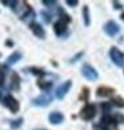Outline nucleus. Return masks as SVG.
Wrapping results in <instances>:
<instances>
[{"instance_id":"nucleus-14","label":"nucleus","mask_w":124,"mask_h":130,"mask_svg":"<svg viewBox=\"0 0 124 130\" xmlns=\"http://www.w3.org/2000/svg\"><path fill=\"white\" fill-rule=\"evenodd\" d=\"M38 86L40 88L41 90L47 92V90H49V89H51V86H52V82H51V81H44V80H39V81H38Z\"/></svg>"},{"instance_id":"nucleus-9","label":"nucleus","mask_w":124,"mask_h":130,"mask_svg":"<svg viewBox=\"0 0 124 130\" xmlns=\"http://www.w3.org/2000/svg\"><path fill=\"white\" fill-rule=\"evenodd\" d=\"M48 121L52 123V125H59L64 121V116L60 113V111H52V113L48 116Z\"/></svg>"},{"instance_id":"nucleus-10","label":"nucleus","mask_w":124,"mask_h":130,"mask_svg":"<svg viewBox=\"0 0 124 130\" xmlns=\"http://www.w3.org/2000/svg\"><path fill=\"white\" fill-rule=\"evenodd\" d=\"M115 93V89H112L109 86H99L96 90V96L97 97H109Z\"/></svg>"},{"instance_id":"nucleus-12","label":"nucleus","mask_w":124,"mask_h":130,"mask_svg":"<svg viewBox=\"0 0 124 130\" xmlns=\"http://www.w3.org/2000/svg\"><path fill=\"white\" fill-rule=\"evenodd\" d=\"M11 88L15 90H19L20 88V77L17 73H12V76H11Z\"/></svg>"},{"instance_id":"nucleus-26","label":"nucleus","mask_w":124,"mask_h":130,"mask_svg":"<svg viewBox=\"0 0 124 130\" xmlns=\"http://www.w3.org/2000/svg\"><path fill=\"white\" fill-rule=\"evenodd\" d=\"M43 4L44 5H56V2H48V0H44Z\"/></svg>"},{"instance_id":"nucleus-5","label":"nucleus","mask_w":124,"mask_h":130,"mask_svg":"<svg viewBox=\"0 0 124 130\" xmlns=\"http://www.w3.org/2000/svg\"><path fill=\"white\" fill-rule=\"evenodd\" d=\"M3 102H4V105L7 106L11 111H12V113H17V111H19L20 105H19V102H17V100H16L15 97H12V96H5L4 100H3Z\"/></svg>"},{"instance_id":"nucleus-27","label":"nucleus","mask_w":124,"mask_h":130,"mask_svg":"<svg viewBox=\"0 0 124 130\" xmlns=\"http://www.w3.org/2000/svg\"><path fill=\"white\" fill-rule=\"evenodd\" d=\"M112 5H114L116 9H120V8H121V4H120V3H117V2H114V3H112Z\"/></svg>"},{"instance_id":"nucleus-8","label":"nucleus","mask_w":124,"mask_h":130,"mask_svg":"<svg viewBox=\"0 0 124 130\" xmlns=\"http://www.w3.org/2000/svg\"><path fill=\"white\" fill-rule=\"evenodd\" d=\"M49 102H51V97L48 94H41V96L32 100V105L35 106H47Z\"/></svg>"},{"instance_id":"nucleus-20","label":"nucleus","mask_w":124,"mask_h":130,"mask_svg":"<svg viewBox=\"0 0 124 130\" xmlns=\"http://www.w3.org/2000/svg\"><path fill=\"white\" fill-rule=\"evenodd\" d=\"M21 122H23V118H19L17 121H14L11 126H12V129H17V127H19V126L21 125Z\"/></svg>"},{"instance_id":"nucleus-1","label":"nucleus","mask_w":124,"mask_h":130,"mask_svg":"<svg viewBox=\"0 0 124 130\" xmlns=\"http://www.w3.org/2000/svg\"><path fill=\"white\" fill-rule=\"evenodd\" d=\"M109 57L115 65H117V67H124V55L119 48L112 46L109 49Z\"/></svg>"},{"instance_id":"nucleus-17","label":"nucleus","mask_w":124,"mask_h":130,"mask_svg":"<svg viewBox=\"0 0 124 130\" xmlns=\"http://www.w3.org/2000/svg\"><path fill=\"white\" fill-rule=\"evenodd\" d=\"M112 104L119 106V108H124V98L121 97H114L112 98Z\"/></svg>"},{"instance_id":"nucleus-11","label":"nucleus","mask_w":124,"mask_h":130,"mask_svg":"<svg viewBox=\"0 0 124 130\" xmlns=\"http://www.w3.org/2000/svg\"><path fill=\"white\" fill-rule=\"evenodd\" d=\"M54 31H55V33L57 35V36H61V35L67 31V25L63 24L61 21H56L54 24Z\"/></svg>"},{"instance_id":"nucleus-18","label":"nucleus","mask_w":124,"mask_h":130,"mask_svg":"<svg viewBox=\"0 0 124 130\" xmlns=\"http://www.w3.org/2000/svg\"><path fill=\"white\" fill-rule=\"evenodd\" d=\"M29 70H31L33 74H38V76H44V74H45L44 70H43V69H39V68H31Z\"/></svg>"},{"instance_id":"nucleus-4","label":"nucleus","mask_w":124,"mask_h":130,"mask_svg":"<svg viewBox=\"0 0 124 130\" xmlns=\"http://www.w3.org/2000/svg\"><path fill=\"white\" fill-rule=\"evenodd\" d=\"M103 31L105 32V35H108L109 37H114V36H116V35L119 33L120 28H119V25H117L115 21L109 20V21H107V23L104 24V27H103Z\"/></svg>"},{"instance_id":"nucleus-25","label":"nucleus","mask_w":124,"mask_h":130,"mask_svg":"<svg viewBox=\"0 0 124 130\" xmlns=\"http://www.w3.org/2000/svg\"><path fill=\"white\" fill-rule=\"evenodd\" d=\"M41 15L44 16V20H45V23H49V21H51V15H47L45 12H41Z\"/></svg>"},{"instance_id":"nucleus-16","label":"nucleus","mask_w":124,"mask_h":130,"mask_svg":"<svg viewBox=\"0 0 124 130\" xmlns=\"http://www.w3.org/2000/svg\"><path fill=\"white\" fill-rule=\"evenodd\" d=\"M59 21H61L63 24H68V23H71V17H69V15H67L64 11H60V19H59Z\"/></svg>"},{"instance_id":"nucleus-23","label":"nucleus","mask_w":124,"mask_h":130,"mask_svg":"<svg viewBox=\"0 0 124 130\" xmlns=\"http://www.w3.org/2000/svg\"><path fill=\"white\" fill-rule=\"evenodd\" d=\"M67 4L72 5V7H76V5L79 4V2H78V0H67Z\"/></svg>"},{"instance_id":"nucleus-3","label":"nucleus","mask_w":124,"mask_h":130,"mask_svg":"<svg viewBox=\"0 0 124 130\" xmlns=\"http://www.w3.org/2000/svg\"><path fill=\"white\" fill-rule=\"evenodd\" d=\"M95 116H96V106L92 104H87L80 111V117L84 121H91Z\"/></svg>"},{"instance_id":"nucleus-28","label":"nucleus","mask_w":124,"mask_h":130,"mask_svg":"<svg viewBox=\"0 0 124 130\" xmlns=\"http://www.w3.org/2000/svg\"><path fill=\"white\" fill-rule=\"evenodd\" d=\"M95 130H105V129H104V127L99 123V125H95Z\"/></svg>"},{"instance_id":"nucleus-19","label":"nucleus","mask_w":124,"mask_h":130,"mask_svg":"<svg viewBox=\"0 0 124 130\" xmlns=\"http://www.w3.org/2000/svg\"><path fill=\"white\" fill-rule=\"evenodd\" d=\"M114 118H115V121L117 123H124V116L123 114H115Z\"/></svg>"},{"instance_id":"nucleus-2","label":"nucleus","mask_w":124,"mask_h":130,"mask_svg":"<svg viewBox=\"0 0 124 130\" xmlns=\"http://www.w3.org/2000/svg\"><path fill=\"white\" fill-rule=\"evenodd\" d=\"M81 74H83V77L87 78L88 81H96L99 78V74L96 72V69L91 67L90 64H84L81 67Z\"/></svg>"},{"instance_id":"nucleus-7","label":"nucleus","mask_w":124,"mask_h":130,"mask_svg":"<svg viewBox=\"0 0 124 130\" xmlns=\"http://www.w3.org/2000/svg\"><path fill=\"white\" fill-rule=\"evenodd\" d=\"M29 28H31V31L33 32V35L36 37H39V39H44L45 37V31H44V28L41 27L39 23L32 21L31 24H29Z\"/></svg>"},{"instance_id":"nucleus-6","label":"nucleus","mask_w":124,"mask_h":130,"mask_svg":"<svg viewBox=\"0 0 124 130\" xmlns=\"http://www.w3.org/2000/svg\"><path fill=\"white\" fill-rule=\"evenodd\" d=\"M71 86H72V81H71V80H67L66 82H63V84L57 88V90H56V97L63 100L64 97L67 96V93L69 92Z\"/></svg>"},{"instance_id":"nucleus-21","label":"nucleus","mask_w":124,"mask_h":130,"mask_svg":"<svg viewBox=\"0 0 124 130\" xmlns=\"http://www.w3.org/2000/svg\"><path fill=\"white\" fill-rule=\"evenodd\" d=\"M109 108H111V105L109 104H102V109H103V113H108L109 111Z\"/></svg>"},{"instance_id":"nucleus-13","label":"nucleus","mask_w":124,"mask_h":130,"mask_svg":"<svg viewBox=\"0 0 124 130\" xmlns=\"http://www.w3.org/2000/svg\"><path fill=\"white\" fill-rule=\"evenodd\" d=\"M20 58H21V53H20V52H14L12 55L7 58V64H8V65H12V64H15V62L19 61Z\"/></svg>"},{"instance_id":"nucleus-30","label":"nucleus","mask_w":124,"mask_h":130,"mask_svg":"<svg viewBox=\"0 0 124 130\" xmlns=\"http://www.w3.org/2000/svg\"><path fill=\"white\" fill-rule=\"evenodd\" d=\"M39 130H44V129H39Z\"/></svg>"},{"instance_id":"nucleus-24","label":"nucleus","mask_w":124,"mask_h":130,"mask_svg":"<svg viewBox=\"0 0 124 130\" xmlns=\"http://www.w3.org/2000/svg\"><path fill=\"white\" fill-rule=\"evenodd\" d=\"M87 97H88V89L84 88V89H83V96H80V98L81 100H87Z\"/></svg>"},{"instance_id":"nucleus-22","label":"nucleus","mask_w":124,"mask_h":130,"mask_svg":"<svg viewBox=\"0 0 124 130\" xmlns=\"http://www.w3.org/2000/svg\"><path fill=\"white\" fill-rule=\"evenodd\" d=\"M4 80H5V74L2 69H0V86H2L4 84Z\"/></svg>"},{"instance_id":"nucleus-15","label":"nucleus","mask_w":124,"mask_h":130,"mask_svg":"<svg viewBox=\"0 0 124 130\" xmlns=\"http://www.w3.org/2000/svg\"><path fill=\"white\" fill-rule=\"evenodd\" d=\"M83 19H84V24L87 27L90 25L91 20H90V8H88V5H84V7H83Z\"/></svg>"},{"instance_id":"nucleus-29","label":"nucleus","mask_w":124,"mask_h":130,"mask_svg":"<svg viewBox=\"0 0 124 130\" xmlns=\"http://www.w3.org/2000/svg\"><path fill=\"white\" fill-rule=\"evenodd\" d=\"M120 17H121V20H123V21H124V12H123V13H121V16H120Z\"/></svg>"}]
</instances>
